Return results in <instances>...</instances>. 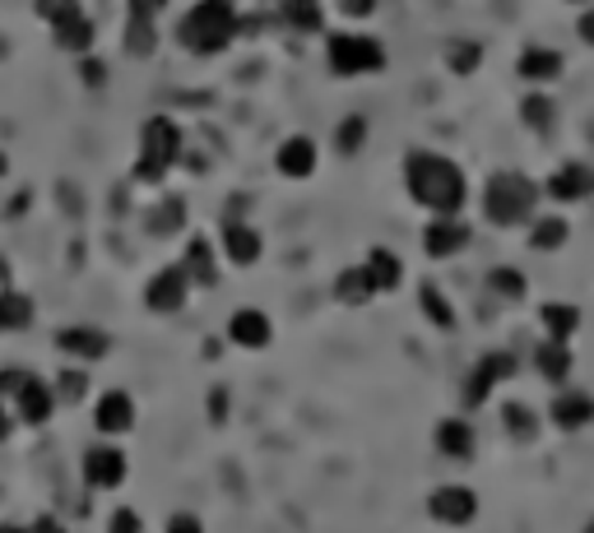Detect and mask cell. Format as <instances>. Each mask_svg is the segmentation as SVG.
I'll list each match as a JSON object with an SVG mask.
<instances>
[{
    "label": "cell",
    "instance_id": "6da1fadb",
    "mask_svg": "<svg viewBox=\"0 0 594 533\" xmlns=\"http://www.w3.org/2000/svg\"><path fill=\"white\" fill-rule=\"evenodd\" d=\"M404 190L432 219H455L469 200V182H465L460 163H450L446 153H432V149H413L404 158Z\"/></svg>",
    "mask_w": 594,
    "mask_h": 533
},
{
    "label": "cell",
    "instance_id": "7a4b0ae2",
    "mask_svg": "<svg viewBox=\"0 0 594 533\" xmlns=\"http://www.w3.org/2000/svg\"><path fill=\"white\" fill-rule=\"evenodd\" d=\"M176 43L195 56H219L237 43V10L232 0H201L182 14L176 24Z\"/></svg>",
    "mask_w": 594,
    "mask_h": 533
},
{
    "label": "cell",
    "instance_id": "3957f363",
    "mask_svg": "<svg viewBox=\"0 0 594 533\" xmlns=\"http://www.w3.org/2000/svg\"><path fill=\"white\" fill-rule=\"evenodd\" d=\"M186 158V130L172 121V116H149L140 126V158H135V182L140 186H158L163 176Z\"/></svg>",
    "mask_w": 594,
    "mask_h": 533
},
{
    "label": "cell",
    "instance_id": "277c9868",
    "mask_svg": "<svg viewBox=\"0 0 594 533\" xmlns=\"http://www.w3.org/2000/svg\"><path fill=\"white\" fill-rule=\"evenodd\" d=\"M534 205H539V186L529 182L525 172H498V176H488V186H483V213H488V223L492 228H521Z\"/></svg>",
    "mask_w": 594,
    "mask_h": 533
},
{
    "label": "cell",
    "instance_id": "5b68a950",
    "mask_svg": "<svg viewBox=\"0 0 594 533\" xmlns=\"http://www.w3.org/2000/svg\"><path fill=\"white\" fill-rule=\"evenodd\" d=\"M325 61L330 74L358 79V74H381L386 70V47L372 33H330L325 37Z\"/></svg>",
    "mask_w": 594,
    "mask_h": 533
},
{
    "label": "cell",
    "instance_id": "8992f818",
    "mask_svg": "<svg viewBox=\"0 0 594 533\" xmlns=\"http://www.w3.org/2000/svg\"><path fill=\"white\" fill-rule=\"evenodd\" d=\"M79 478H84L89 491H116V487H126L130 478V460H126V450L116 445V441H93L84 455H79Z\"/></svg>",
    "mask_w": 594,
    "mask_h": 533
},
{
    "label": "cell",
    "instance_id": "52a82bcc",
    "mask_svg": "<svg viewBox=\"0 0 594 533\" xmlns=\"http://www.w3.org/2000/svg\"><path fill=\"white\" fill-rule=\"evenodd\" d=\"M52 348L61 352L66 362H79V367H93V362H103L107 352L116 348L112 344V334L103 325H89V321H79V325H61L52 334Z\"/></svg>",
    "mask_w": 594,
    "mask_h": 533
},
{
    "label": "cell",
    "instance_id": "ba28073f",
    "mask_svg": "<svg viewBox=\"0 0 594 533\" xmlns=\"http://www.w3.org/2000/svg\"><path fill=\"white\" fill-rule=\"evenodd\" d=\"M135 422H140V408H135V394L130 390H103L93 399V431L98 437H130Z\"/></svg>",
    "mask_w": 594,
    "mask_h": 533
},
{
    "label": "cell",
    "instance_id": "9c48e42d",
    "mask_svg": "<svg viewBox=\"0 0 594 533\" xmlns=\"http://www.w3.org/2000/svg\"><path fill=\"white\" fill-rule=\"evenodd\" d=\"M427 515L446 529H465V524L479 520V491L465 487V483H442L427 497Z\"/></svg>",
    "mask_w": 594,
    "mask_h": 533
},
{
    "label": "cell",
    "instance_id": "30bf717a",
    "mask_svg": "<svg viewBox=\"0 0 594 533\" xmlns=\"http://www.w3.org/2000/svg\"><path fill=\"white\" fill-rule=\"evenodd\" d=\"M191 279H186V269L182 265H163L153 274V279L145 283V311L153 315H176V311H186L191 302Z\"/></svg>",
    "mask_w": 594,
    "mask_h": 533
},
{
    "label": "cell",
    "instance_id": "8fae6325",
    "mask_svg": "<svg viewBox=\"0 0 594 533\" xmlns=\"http://www.w3.org/2000/svg\"><path fill=\"white\" fill-rule=\"evenodd\" d=\"M511 376H516V358L511 352H483L465 381V408H483L492 399V390L506 385Z\"/></svg>",
    "mask_w": 594,
    "mask_h": 533
},
{
    "label": "cell",
    "instance_id": "7c38bea8",
    "mask_svg": "<svg viewBox=\"0 0 594 533\" xmlns=\"http://www.w3.org/2000/svg\"><path fill=\"white\" fill-rule=\"evenodd\" d=\"M56 408H61V404H56V390H52V381L37 376V371L24 381V390L10 399V413H14L19 427H47L56 418Z\"/></svg>",
    "mask_w": 594,
    "mask_h": 533
},
{
    "label": "cell",
    "instance_id": "4fadbf2b",
    "mask_svg": "<svg viewBox=\"0 0 594 533\" xmlns=\"http://www.w3.org/2000/svg\"><path fill=\"white\" fill-rule=\"evenodd\" d=\"M224 334H228V344H232V348H242V352H265V348L274 344V321H270V311H261V306H237V311L228 315Z\"/></svg>",
    "mask_w": 594,
    "mask_h": 533
},
{
    "label": "cell",
    "instance_id": "5bb4252c",
    "mask_svg": "<svg viewBox=\"0 0 594 533\" xmlns=\"http://www.w3.org/2000/svg\"><path fill=\"white\" fill-rule=\"evenodd\" d=\"M219 255H224L228 265H237V269L261 265V255H265L261 228H251V223H242V219H228V223L219 228Z\"/></svg>",
    "mask_w": 594,
    "mask_h": 533
},
{
    "label": "cell",
    "instance_id": "9a60e30c",
    "mask_svg": "<svg viewBox=\"0 0 594 533\" xmlns=\"http://www.w3.org/2000/svg\"><path fill=\"white\" fill-rule=\"evenodd\" d=\"M316 167H321V149H316L311 135H288V140L274 149V172L284 182H311Z\"/></svg>",
    "mask_w": 594,
    "mask_h": 533
},
{
    "label": "cell",
    "instance_id": "2e32d148",
    "mask_svg": "<svg viewBox=\"0 0 594 533\" xmlns=\"http://www.w3.org/2000/svg\"><path fill=\"white\" fill-rule=\"evenodd\" d=\"M219 260H224L219 246H214L209 236L195 232V236H186V251H182V260H176V265L186 269L191 288H214V283H219Z\"/></svg>",
    "mask_w": 594,
    "mask_h": 533
},
{
    "label": "cell",
    "instance_id": "e0dca14e",
    "mask_svg": "<svg viewBox=\"0 0 594 533\" xmlns=\"http://www.w3.org/2000/svg\"><path fill=\"white\" fill-rule=\"evenodd\" d=\"M469 246V223L455 213V219H432L423 228V251L427 260H450V255H460Z\"/></svg>",
    "mask_w": 594,
    "mask_h": 533
},
{
    "label": "cell",
    "instance_id": "ac0fdd59",
    "mask_svg": "<svg viewBox=\"0 0 594 533\" xmlns=\"http://www.w3.org/2000/svg\"><path fill=\"white\" fill-rule=\"evenodd\" d=\"M558 205H581L594 195V167L590 163H562L558 172L548 176V186H544Z\"/></svg>",
    "mask_w": 594,
    "mask_h": 533
},
{
    "label": "cell",
    "instance_id": "d6986e66",
    "mask_svg": "<svg viewBox=\"0 0 594 533\" xmlns=\"http://www.w3.org/2000/svg\"><path fill=\"white\" fill-rule=\"evenodd\" d=\"M432 445H437V455H446V460H473V450H479L473 427L465 418H442L432 427Z\"/></svg>",
    "mask_w": 594,
    "mask_h": 533
},
{
    "label": "cell",
    "instance_id": "ffe728a7",
    "mask_svg": "<svg viewBox=\"0 0 594 533\" xmlns=\"http://www.w3.org/2000/svg\"><path fill=\"white\" fill-rule=\"evenodd\" d=\"M52 43L61 47L66 56H89L93 43H98V28H93V19L79 10L70 19H61V24H52Z\"/></svg>",
    "mask_w": 594,
    "mask_h": 533
},
{
    "label": "cell",
    "instance_id": "44dd1931",
    "mask_svg": "<svg viewBox=\"0 0 594 533\" xmlns=\"http://www.w3.org/2000/svg\"><path fill=\"white\" fill-rule=\"evenodd\" d=\"M330 292H334V302L353 306V311L376 302V283H372V274H367L363 265H349V269L334 274V288H330Z\"/></svg>",
    "mask_w": 594,
    "mask_h": 533
},
{
    "label": "cell",
    "instance_id": "7402d4cb",
    "mask_svg": "<svg viewBox=\"0 0 594 533\" xmlns=\"http://www.w3.org/2000/svg\"><path fill=\"white\" fill-rule=\"evenodd\" d=\"M363 269L372 274V283H376V298H386V292H395L404 283V260L395 255L390 246H372L363 255Z\"/></svg>",
    "mask_w": 594,
    "mask_h": 533
},
{
    "label": "cell",
    "instance_id": "603a6c76",
    "mask_svg": "<svg viewBox=\"0 0 594 533\" xmlns=\"http://www.w3.org/2000/svg\"><path fill=\"white\" fill-rule=\"evenodd\" d=\"M552 422H558L562 431H581V427H590L594 422V399L585 390H567V394H558L552 399Z\"/></svg>",
    "mask_w": 594,
    "mask_h": 533
},
{
    "label": "cell",
    "instance_id": "cb8c5ba5",
    "mask_svg": "<svg viewBox=\"0 0 594 533\" xmlns=\"http://www.w3.org/2000/svg\"><path fill=\"white\" fill-rule=\"evenodd\" d=\"M52 390H56V404H61V408L84 404L89 394H93V376H89V367L66 362V367H61V371H56V376H52Z\"/></svg>",
    "mask_w": 594,
    "mask_h": 533
},
{
    "label": "cell",
    "instance_id": "d4e9b609",
    "mask_svg": "<svg viewBox=\"0 0 594 533\" xmlns=\"http://www.w3.org/2000/svg\"><path fill=\"white\" fill-rule=\"evenodd\" d=\"M33 298L28 292H19V288H0V334H24L33 325Z\"/></svg>",
    "mask_w": 594,
    "mask_h": 533
},
{
    "label": "cell",
    "instance_id": "484cf974",
    "mask_svg": "<svg viewBox=\"0 0 594 533\" xmlns=\"http://www.w3.org/2000/svg\"><path fill=\"white\" fill-rule=\"evenodd\" d=\"M516 70H521V79H529V84H552V79L562 74V51H552V47H525Z\"/></svg>",
    "mask_w": 594,
    "mask_h": 533
},
{
    "label": "cell",
    "instance_id": "4316f807",
    "mask_svg": "<svg viewBox=\"0 0 594 533\" xmlns=\"http://www.w3.org/2000/svg\"><path fill=\"white\" fill-rule=\"evenodd\" d=\"M279 24L293 33H321L325 10H321V0H279Z\"/></svg>",
    "mask_w": 594,
    "mask_h": 533
},
{
    "label": "cell",
    "instance_id": "83f0119b",
    "mask_svg": "<svg viewBox=\"0 0 594 533\" xmlns=\"http://www.w3.org/2000/svg\"><path fill=\"white\" fill-rule=\"evenodd\" d=\"M534 367H539V376L552 381V385H562L571 376V348L562 339H544L539 348H534Z\"/></svg>",
    "mask_w": 594,
    "mask_h": 533
},
{
    "label": "cell",
    "instance_id": "f1b7e54d",
    "mask_svg": "<svg viewBox=\"0 0 594 533\" xmlns=\"http://www.w3.org/2000/svg\"><path fill=\"white\" fill-rule=\"evenodd\" d=\"M567 236H571V228H567V219H558V213H539V219L529 223V246H534V251H544V255L562 251V246H567Z\"/></svg>",
    "mask_w": 594,
    "mask_h": 533
},
{
    "label": "cell",
    "instance_id": "f546056e",
    "mask_svg": "<svg viewBox=\"0 0 594 533\" xmlns=\"http://www.w3.org/2000/svg\"><path fill=\"white\" fill-rule=\"evenodd\" d=\"M521 121L529 126V130H539V135H548L552 126H558V103L539 89V93H525L521 97Z\"/></svg>",
    "mask_w": 594,
    "mask_h": 533
},
{
    "label": "cell",
    "instance_id": "4dcf8cb0",
    "mask_svg": "<svg viewBox=\"0 0 594 533\" xmlns=\"http://www.w3.org/2000/svg\"><path fill=\"white\" fill-rule=\"evenodd\" d=\"M122 47H126V56H135V61H149V56L158 51V28H153V19H126Z\"/></svg>",
    "mask_w": 594,
    "mask_h": 533
},
{
    "label": "cell",
    "instance_id": "1f68e13d",
    "mask_svg": "<svg viewBox=\"0 0 594 533\" xmlns=\"http://www.w3.org/2000/svg\"><path fill=\"white\" fill-rule=\"evenodd\" d=\"M539 321H544V329H548V339H571V334L581 329V311L571 306V302H548L544 311H539Z\"/></svg>",
    "mask_w": 594,
    "mask_h": 533
},
{
    "label": "cell",
    "instance_id": "d6a6232c",
    "mask_svg": "<svg viewBox=\"0 0 594 533\" xmlns=\"http://www.w3.org/2000/svg\"><path fill=\"white\" fill-rule=\"evenodd\" d=\"M419 306H423L432 329H455V306H450V298H446L437 283H423L419 288Z\"/></svg>",
    "mask_w": 594,
    "mask_h": 533
},
{
    "label": "cell",
    "instance_id": "836d02e7",
    "mask_svg": "<svg viewBox=\"0 0 594 533\" xmlns=\"http://www.w3.org/2000/svg\"><path fill=\"white\" fill-rule=\"evenodd\" d=\"M483 288L492 292L498 302H521L525 298V274L521 269H511V265H498V269H488V279H483Z\"/></svg>",
    "mask_w": 594,
    "mask_h": 533
},
{
    "label": "cell",
    "instance_id": "e575fe53",
    "mask_svg": "<svg viewBox=\"0 0 594 533\" xmlns=\"http://www.w3.org/2000/svg\"><path fill=\"white\" fill-rule=\"evenodd\" d=\"M182 228H186V205L182 200H163L158 209H149V219H145L149 236H176Z\"/></svg>",
    "mask_w": 594,
    "mask_h": 533
},
{
    "label": "cell",
    "instance_id": "d590c367",
    "mask_svg": "<svg viewBox=\"0 0 594 533\" xmlns=\"http://www.w3.org/2000/svg\"><path fill=\"white\" fill-rule=\"evenodd\" d=\"M367 135H372V126H367V116H344L340 126H334V153H344V158H353V153H363V144H367Z\"/></svg>",
    "mask_w": 594,
    "mask_h": 533
},
{
    "label": "cell",
    "instance_id": "8d00e7d4",
    "mask_svg": "<svg viewBox=\"0 0 594 533\" xmlns=\"http://www.w3.org/2000/svg\"><path fill=\"white\" fill-rule=\"evenodd\" d=\"M446 66L450 74H473L483 66V47L469 43V37H455V43H446Z\"/></svg>",
    "mask_w": 594,
    "mask_h": 533
},
{
    "label": "cell",
    "instance_id": "74e56055",
    "mask_svg": "<svg viewBox=\"0 0 594 533\" xmlns=\"http://www.w3.org/2000/svg\"><path fill=\"white\" fill-rule=\"evenodd\" d=\"M502 422H506L511 437H521V441H534V437H539V418H534L525 404H506V408H502Z\"/></svg>",
    "mask_w": 594,
    "mask_h": 533
},
{
    "label": "cell",
    "instance_id": "f35d334b",
    "mask_svg": "<svg viewBox=\"0 0 594 533\" xmlns=\"http://www.w3.org/2000/svg\"><path fill=\"white\" fill-rule=\"evenodd\" d=\"M75 70H79V79H84V89H107L112 84V66L107 61H98V56L89 51V56H75Z\"/></svg>",
    "mask_w": 594,
    "mask_h": 533
},
{
    "label": "cell",
    "instance_id": "ab89813d",
    "mask_svg": "<svg viewBox=\"0 0 594 533\" xmlns=\"http://www.w3.org/2000/svg\"><path fill=\"white\" fill-rule=\"evenodd\" d=\"M205 413H209V427H224L228 418H232V390L228 385H209V394H205Z\"/></svg>",
    "mask_w": 594,
    "mask_h": 533
},
{
    "label": "cell",
    "instance_id": "60d3db41",
    "mask_svg": "<svg viewBox=\"0 0 594 533\" xmlns=\"http://www.w3.org/2000/svg\"><path fill=\"white\" fill-rule=\"evenodd\" d=\"M33 14L43 19V24H61V19L79 14V0H33Z\"/></svg>",
    "mask_w": 594,
    "mask_h": 533
},
{
    "label": "cell",
    "instance_id": "b9f144b4",
    "mask_svg": "<svg viewBox=\"0 0 594 533\" xmlns=\"http://www.w3.org/2000/svg\"><path fill=\"white\" fill-rule=\"evenodd\" d=\"M107 533H145V520L135 506H116L107 515Z\"/></svg>",
    "mask_w": 594,
    "mask_h": 533
},
{
    "label": "cell",
    "instance_id": "7bdbcfd3",
    "mask_svg": "<svg viewBox=\"0 0 594 533\" xmlns=\"http://www.w3.org/2000/svg\"><path fill=\"white\" fill-rule=\"evenodd\" d=\"M33 376V371H24V367H0V404H10L19 390H24V381Z\"/></svg>",
    "mask_w": 594,
    "mask_h": 533
},
{
    "label": "cell",
    "instance_id": "ee69618b",
    "mask_svg": "<svg viewBox=\"0 0 594 533\" xmlns=\"http://www.w3.org/2000/svg\"><path fill=\"white\" fill-rule=\"evenodd\" d=\"M163 533H205V520L195 515V510H172L168 524H163Z\"/></svg>",
    "mask_w": 594,
    "mask_h": 533
},
{
    "label": "cell",
    "instance_id": "f6af8a7d",
    "mask_svg": "<svg viewBox=\"0 0 594 533\" xmlns=\"http://www.w3.org/2000/svg\"><path fill=\"white\" fill-rule=\"evenodd\" d=\"M163 10H168V0H126V19H153L158 24Z\"/></svg>",
    "mask_w": 594,
    "mask_h": 533
},
{
    "label": "cell",
    "instance_id": "bcb514c9",
    "mask_svg": "<svg viewBox=\"0 0 594 533\" xmlns=\"http://www.w3.org/2000/svg\"><path fill=\"white\" fill-rule=\"evenodd\" d=\"M376 5H381V0H334V10H340L344 19H372Z\"/></svg>",
    "mask_w": 594,
    "mask_h": 533
},
{
    "label": "cell",
    "instance_id": "7dc6e473",
    "mask_svg": "<svg viewBox=\"0 0 594 533\" xmlns=\"http://www.w3.org/2000/svg\"><path fill=\"white\" fill-rule=\"evenodd\" d=\"M24 533H66V524L56 515H37L33 524H24Z\"/></svg>",
    "mask_w": 594,
    "mask_h": 533
},
{
    "label": "cell",
    "instance_id": "c3c4849f",
    "mask_svg": "<svg viewBox=\"0 0 594 533\" xmlns=\"http://www.w3.org/2000/svg\"><path fill=\"white\" fill-rule=\"evenodd\" d=\"M576 33H581V43H585V47H594V5L576 19Z\"/></svg>",
    "mask_w": 594,
    "mask_h": 533
},
{
    "label": "cell",
    "instance_id": "681fc988",
    "mask_svg": "<svg viewBox=\"0 0 594 533\" xmlns=\"http://www.w3.org/2000/svg\"><path fill=\"white\" fill-rule=\"evenodd\" d=\"M14 427H19V422H14V413H10V404H0V445H5V441L14 437Z\"/></svg>",
    "mask_w": 594,
    "mask_h": 533
},
{
    "label": "cell",
    "instance_id": "f907efd6",
    "mask_svg": "<svg viewBox=\"0 0 594 533\" xmlns=\"http://www.w3.org/2000/svg\"><path fill=\"white\" fill-rule=\"evenodd\" d=\"M5 172H10V158H5V153H0V176H5Z\"/></svg>",
    "mask_w": 594,
    "mask_h": 533
},
{
    "label": "cell",
    "instance_id": "816d5d0a",
    "mask_svg": "<svg viewBox=\"0 0 594 533\" xmlns=\"http://www.w3.org/2000/svg\"><path fill=\"white\" fill-rule=\"evenodd\" d=\"M567 5H590V0H567Z\"/></svg>",
    "mask_w": 594,
    "mask_h": 533
},
{
    "label": "cell",
    "instance_id": "f5cc1de1",
    "mask_svg": "<svg viewBox=\"0 0 594 533\" xmlns=\"http://www.w3.org/2000/svg\"><path fill=\"white\" fill-rule=\"evenodd\" d=\"M585 533H594V524H590V529H585Z\"/></svg>",
    "mask_w": 594,
    "mask_h": 533
}]
</instances>
